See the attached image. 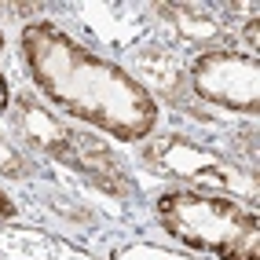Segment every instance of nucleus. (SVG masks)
I'll list each match as a JSON object with an SVG mask.
<instances>
[{
  "mask_svg": "<svg viewBox=\"0 0 260 260\" xmlns=\"http://www.w3.org/2000/svg\"><path fill=\"white\" fill-rule=\"evenodd\" d=\"M0 48H4V33H0Z\"/></svg>",
  "mask_w": 260,
  "mask_h": 260,
  "instance_id": "obj_10",
  "label": "nucleus"
},
{
  "mask_svg": "<svg viewBox=\"0 0 260 260\" xmlns=\"http://www.w3.org/2000/svg\"><path fill=\"white\" fill-rule=\"evenodd\" d=\"M26 172H29L26 154L15 147V143H8L4 136H0V176H8V180H22Z\"/></svg>",
  "mask_w": 260,
  "mask_h": 260,
  "instance_id": "obj_7",
  "label": "nucleus"
},
{
  "mask_svg": "<svg viewBox=\"0 0 260 260\" xmlns=\"http://www.w3.org/2000/svg\"><path fill=\"white\" fill-rule=\"evenodd\" d=\"M8 117H11V128L19 132L33 150H41V154H48V158H55V161L66 165V158H70V143H74V125L59 121L51 110H44L41 103L29 99V95L11 99Z\"/></svg>",
  "mask_w": 260,
  "mask_h": 260,
  "instance_id": "obj_6",
  "label": "nucleus"
},
{
  "mask_svg": "<svg viewBox=\"0 0 260 260\" xmlns=\"http://www.w3.org/2000/svg\"><path fill=\"white\" fill-rule=\"evenodd\" d=\"M8 107H11V84H8L4 74H0V117L8 114Z\"/></svg>",
  "mask_w": 260,
  "mask_h": 260,
  "instance_id": "obj_9",
  "label": "nucleus"
},
{
  "mask_svg": "<svg viewBox=\"0 0 260 260\" xmlns=\"http://www.w3.org/2000/svg\"><path fill=\"white\" fill-rule=\"evenodd\" d=\"M143 161L158 172V176H172L190 190H216V194L231 198H253L256 180L253 172H242L238 161L223 158L220 150L194 143L187 136H161L143 147Z\"/></svg>",
  "mask_w": 260,
  "mask_h": 260,
  "instance_id": "obj_3",
  "label": "nucleus"
},
{
  "mask_svg": "<svg viewBox=\"0 0 260 260\" xmlns=\"http://www.w3.org/2000/svg\"><path fill=\"white\" fill-rule=\"evenodd\" d=\"M15 213H19V209H15V202L8 198V190L0 187V220H15Z\"/></svg>",
  "mask_w": 260,
  "mask_h": 260,
  "instance_id": "obj_8",
  "label": "nucleus"
},
{
  "mask_svg": "<svg viewBox=\"0 0 260 260\" xmlns=\"http://www.w3.org/2000/svg\"><path fill=\"white\" fill-rule=\"evenodd\" d=\"M66 165H70L74 172H81L88 183H95L99 190L114 194V198H125L132 190L125 161H121L114 154V147L103 143L95 132L74 128V143H70V158H66Z\"/></svg>",
  "mask_w": 260,
  "mask_h": 260,
  "instance_id": "obj_5",
  "label": "nucleus"
},
{
  "mask_svg": "<svg viewBox=\"0 0 260 260\" xmlns=\"http://www.w3.org/2000/svg\"><path fill=\"white\" fill-rule=\"evenodd\" d=\"M190 92L231 114H260V59L238 48H202L190 62Z\"/></svg>",
  "mask_w": 260,
  "mask_h": 260,
  "instance_id": "obj_4",
  "label": "nucleus"
},
{
  "mask_svg": "<svg viewBox=\"0 0 260 260\" xmlns=\"http://www.w3.org/2000/svg\"><path fill=\"white\" fill-rule=\"evenodd\" d=\"M19 48L33 88L62 114L107 132L117 143L150 140L158 128V99L140 77L74 41L55 22H26Z\"/></svg>",
  "mask_w": 260,
  "mask_h": 260,
  "instance_id": "obj_1",
  "label": "nucleus"
},
{
  "mask_svg": "<svg viewBox=\"0 0 260 260\" xmlns=\"http://www.w3.org/2000/svg\"><path fill=\"white\" fill-rule=\"evenodd\" d=\"M161 231L216 260H260V220L242 198L172 187L154 202Z\"/></svg>",
  "mask_w": 260,
  "mask_h": 260,
  "instance_id": "obj_2",
  "label": "nucleus"
}]
</instances>
